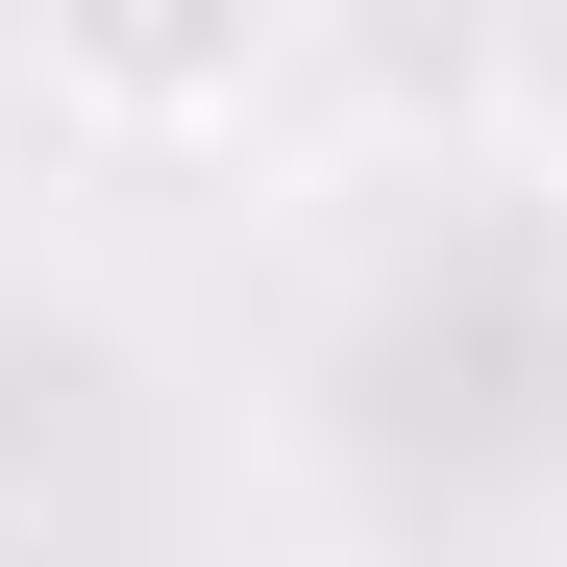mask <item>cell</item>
<instances>
[{
    "instance_id": "cell-1",
    "label": "cell",
    "mask_w": 567,
    "mask_h": 567,
    "mask_svg": "<svg viewBox=\"0 0 567 567\" xmlns=\"http://www.w3.org/2000/svg\"><path fill=\"white\" fill-rule=\"evenodd\" d=\"M50 124H247L271 100V25H50Z\"/></svg>"
},
{
    "instance_id": "cell-2",
    "label": "cell",
    "mask_w": 567,
    "mask_h": 567,
    "mask_svg": "<svg viewBox=\"0 0 567 567\" xmlns=\"http://www.w3.org/2000/svg\"><path fill=\"white\" fill-rule=\"evenodd\" d=\"M543 247H567V148H543Z\"/></svg>"
}]
</instances>
